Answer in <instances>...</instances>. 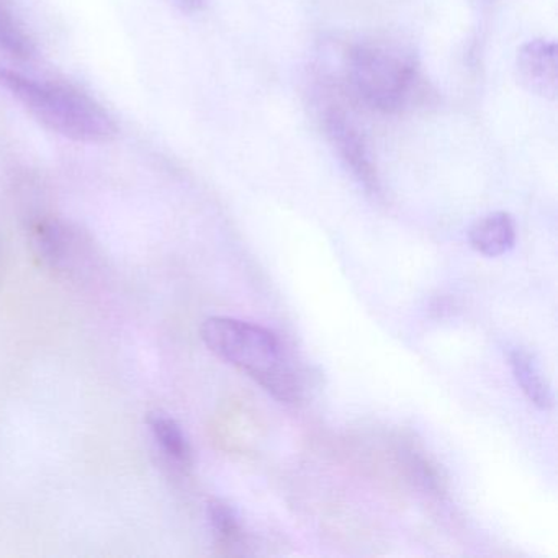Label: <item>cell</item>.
<instances>
[{"mask_svg": "<svg viewBox=\"0 0 558 558\" xmlns=\"http://www.w3.org/2000/svg\"><path fill=\"white\" fill-rule=\"evenodd\" d=\"M0 87L51 132L77 143H106L117 125L93 97L66 84L34 80L0 64Z\"/></svg>", "mask_w": 558, "mask_h": 558, "instance_id": "obj_1", "label": "cell"}, {"mask_svg": "<svg viewBox=\"0 0 558 558\" xmlns=\"http://www.w3.org/2000/svg\"><path fill=\"white\" fill-rule=\"evenodd\" d=\"M207 348L228 364L246 372L277 400L295 403L302 395L299 378L270 329L241 319L214 316L201 328Z\"/></svg>", "mask_w": 558, "mask_h": 558, "instance_id": "obj_2", "label": "cell"}, {"mask_svg": "<svg viewBox=\"0 0 558 558\" xmlns=\"http://www.w3.org/2000/svg\"><path fill=\"white\" fill-rule=\"evenodd\" d=\"M345 73L357 99L381 113L408 109L420 89L416 61L397 45H355L348 54Z\"/></svg>", "mask_w": 558, "mask_h": 558, "instance_id": "obj_3", "label": "cell"}, {"mask_svg": "<svg viewBox=\"0 0 558 558\" xmlns=\"http://www.w3.org/2000/svg\"><path fill=\"white\" fill-rule=\"evenodd\" d=\"M323 122L326 136L345 168L351 169L352 175L357 179L359 184L364 185L368 194L380 195L381 184L377 168L357 125L349 119L344 110L338 109V106H331L326 110Z\"/></svg>", "mask_w": 558, "mask_h": 558, "instance_id": "obj_4", "label": "cell"}, {"mask_svg": "<svg viewBox=\"0 0 558 558\" xmlns=\"http://www.w3.org/2000/svg\"><path fill=\"white\" fill-rule=\"evenodd\" d=\"M519 83L534 96L555 100L558 93L557 44L532 40L522 45L515 60Z\"/></svg>", "mask_w": 558, "mask_h": 558, "instance_id": "obj_5", "label": "cell"}, {"mask_svg": "<svg viewBox=\"0 0 558 558\" xmlns=\"http://www.w3.org/2000/svg\"><path fill=\"white\" fill-rule=\"evenodd\" d=\"M469 241L473 250L483 256H502L515 244L514 218L506 211L486 215L472 225L469 230Z\"/></svg>", "mask_w": 558, "mask_h": 558, "instance_id": "obj_6", "label": "cell"}, {"mask_svg": "<svg viewBox=\"0 0 558 558\" xmlns=\"http://www.w3.org/2000/svg\"><path fill=\"white\" fill-rule=\"evenodd\" d=\"M509 359H511L512 374H514L515 381H518L529 401L541 410H550L554 407V393H551L550 385L545 380L534 355L529 354L524 349H515L511 352Z\"/></svg>", "mask_w": 558, "mask_h": 558, "instance_id": "obj_7", "label": "cell"}, {"mask_svg": "<svg viewBox=\"0 0 558 558\" xmlns=\"http://www.w3.org/2000/svg\"><path fill=\"white\" fill-rule=\"evenodd\" d=\"M153 439L162 456L178 466H189L192 460L191 444L174 417L165 413H155L148 420Z\"/></svg>", "mask_w": 558, "mask_h": 558, "instance_id": "obj_8", "label": "cell"}, {"mask_svg": "<svg viewBox=\"0 0 558 558\" xmlns=\"http://www.w3.org/2000/svg\"><path fill=\"white\" fill-rule=\"evenodd\" d=\"M77 243L76 230L70 225L58 220H47L38 225L35 230V244L44 259L50 260L53 266L66 259L68 251H73Z\"/></svg>", "mask_w": 558, "mask_h": 558, "instance_id": "obj_9", "label": "cell"}, {"mask_svg": "<svg viewBox=\"0 0 558 558\" xmlns=\"http://www.w3.org/2000/svg\"><path fill=\"white\" fill-rule=\"evenodd\" d=\"M0 50L19 60H28L35 53L34 41L4 0H0Z\"/></svg>", "mask_w": 558, "mask_h": 558, "instance_id": "obj_10", "label": "cell"}, {"mask_svg": "<svg viewBox=\"0 0 558 558\" xmlns=\"http://www.w3.org/2000/svg\"><path fill=\"white\" fill-rule=\"evenodd\" d=\"M208 519H210L211 529H214V534L217 535L220 544L227 545V547L240 544L243 531H241L236 514L227 502L220 501V499L210 501Z\"/></svg>", "mask_w": 558, "mask_h": 558, "instance_id": "obj_11", "label": "cell"}, {"mask_svg": "<svg viewBox=\"0 0 558 558\" xmlns=\"http://www.w3.org/2000/svg\"><path fill=\"white\" fill-rule=\"evenodd\" d=\"M175 8L181 9L185 14H195L201 12L205 5L208 4V0H171Z\"/></svg>", "mask_w": 558, "mask_h": 558, "instance_id": "obj_12", "label": "cell"}]
</instances>
